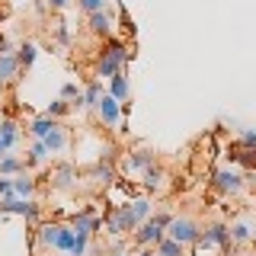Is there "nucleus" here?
I'll return each mask as SVG.
<instances>
[{
  "label": "nucleus",
  "mask_w": 256,
  "mask_h": 256,
  "mask_svg": "<svg viewBox=\"0 0 256 256\" xmlns=\"http://www.w3.org/2000/svg\"><path fill=\"white\" fill-rule=\"evenodd\" d=\"M128 58H132V52H128V45L122 42V38H116V36L106 38V48H102L100 61H96V80H100V77L112 80L116 74H122Z\"/></svg>",
  "instance_id": "obj_1"
},
{
  "label": "nucleus",
  "mask_w": 256,
  "mask_h": 256,
  "mask_svg": "<svg viewBox=\"0 0 256 256\" xmlns=\"http://www.w3.org/2000/svg\"><path fill=\"white\" fill-rule=\"evenodd\" d=\"M173 218H176V214H170V212H154V214H150V218L132 234V240L141 246V250H148V246H157L160 240L166 237V228L173 224Z\"/></svg>",
  "instance_id": "obj_2"
},
{
  "label": "nucleus",
  "mask_w": 256,
  "mask_h": 256,
  "mask_svg": "<svg viewBox=\"0 0 256 256\" xmlns=\"http://www.w3.org/2000/svg\"><path fill=\"white\" fill-rule=\"evenodd\" d=\"M212 189L218 192V196H224V198H234V196H240V192L246 189V176H244L240 166L224 164V166H218V170L212 173Z\"/></svg>",
  "instance_id": "obj_3"
},
{
  "label": "nucleus",
  "mask_w": 256,
  "mask_h": 256,
  "mask_svg": "<svg viewBox=\"0 0 256 256\" xmlns=\"http://www.w3.org/2000/svg\"><path fill=\"white\" fill-rule=\"evenodd\" d=\"M230 246H234V244H230V228H228V221H212V224H205V228H202V237H198L196 250H198V253H212V250L228 253Z\"/></svg>",
  "instance_id": "obj_4"
},
{
  "label": "nucleus",
  "mask_w": 256,
  "mask_h": 256,
  "mask_svg": "<svg viewBox=\"0 0 256 256\" xmlns=\"http://www.w3.org/2000/svg\"><path fill=\"white\" fill-rule=\"evenodd\" d=\"M166 237L176 240V244H182V246H196L198 237H202V224L196 218H189V214H176L173 224L166 228Z\"/></svg>",
  "instance_id": "obj_5"
},
{
  "label": "nucleus",
  "mask_w": 256,
  "mask_h": 256,
  "mask_svg": "<svg viewBox=\"0 0 256 256\" xmlns=\"http://www.w3.org/2000/svg\"><path fill=\"white\" fill-rule=\"evenodd\" d=\"M106 228H109V234H112V237H122V234H128V230L134 234V230H138L141 224L134 221V214H132V205L125 202V205H116V208L109 212V218H106Z\"/></svg>",
  "instance_id": "obj_6"
},
{
  "label": "nucleus",
  "mask_w": 256,
  "mask_h": 256,
  "mask_svg": "<svg viewBox=\"0 0 256 256\" xmlns=\"http://www.w3.org/2000/svg\"><path fill=\"white\" fill-rule=\"evenodd\" d=\"M150 166H157V154L150 148H134V150H128L122 157L118 170L122 173H148Z\"/></svg>",
  "instance_id": "obj_7"
},
{
  "label": "nucleus",
  "mask_w": 256,
  "mask_h": 256,
  "mask_svg": "<svg viewBox=\"0 0 256 256\" xmlns=\"http://www.w3.org/2000/svg\"><path fill=\"white\" fill-rule=\"evenodd\" d=\"M228 228H230V244L234 246H250L253 244V228H256L253 214H240V218H234Z\"/></svg>",
  "instance_id": "obj_8"
},
{
  "label": "nucleus",
  "mask_w": 256,
  "mask_h": 256,
  "mask_svg": "<svg viewBox=\"0 0 256 256\" xmlns=\"http://www.w3.org/2000/svg\"><path fill=\"white\" fill-rule=\"evenodd\" d=\"M86 29H90L96 38H112L116 36V16H112L109 10L93 13V16H86Z\"/></svg>",
  "instance_id": "obj_9"
},
{
  "label": "nucleus",
  "mask_w": 256,
  "mask_h": 256,
  "mask_svg": "<svg viewBox=\"0 0 256 256\" xmlns=\"http://www.w3.org/2000/svg\"><path fill=\"white\" fill-rule=\"evenodd\" d=\"M77 186V166L74 164H58L52 170V189L58 192H70Z\"/></svg>",
  "instance_id": "obj_10"
},
{
  "label": "nucleus",
  "mask_w": 256,
  "mask_h": 256,
  "mask_svg": "<svg viewBox=\"0 0 256 256\" xmlns=\"http://www.w3.org/2000/svg\"><path fill=\"white\" fill-rule=\"evenodd\" d=\"M61 221H38L36 224V240L38 246H45V250H54L58 246V237H61Z\"/></svg>",
  "instance_id": "obj_11"
},
{
  "label": "nucleus",
  "mask_w": 256,
  "mask_h": 256,
  "mask_svg": "<svg viewBox=\"0 0 256 256\" xmlns=\"http://www.w3.org/2000/svg\"><path fill=\"white\" fill-rule=\"evenodd\" d=\"M96 116H100V122L109 125V128L118 125V122H122V102H116V100L106 93V96L100 100V106H96Z\"/></svg>",
  "instance_id": "obj_12"
},
{
  "label": "nucleus",
  "mask_w": 256,
  "mask_h": 256,
  "mask_svg": "<svg viewBox=\"0 0 256 256\" xmlns=\"http://www.w3.org/2000/svg\"><path fill=\"white\" fill-rule=\"evenodd\" d=\"M45 148H48V154H52V157H54V154H64V150L70 148V132H68V128H64V125L58 122V125L52 128V132H48Z\"/></svg>",
  "instance_id": "obj_13"
},
{
  "label": "nucleus",
  "mask_w": 256,
  "mask_h": 256,
  "mask_svg": "<svg viewBox=\"0 0 256 256\" xmlns=\"http://www.w3.org/2000/svg\"><path fill=\"white\" fill-rule=\"evenodd\" d=\"M106 93H109L116 102H122V106H128V100H132V80H128V74H125V70H122V74H116V77L109 80Z\"/></svg>",
  "instance_id": "obj_14"
},
{
  "label": "nucleus",
  "mask_w": 256,
  "mask_h": 256,
  "mask_svg": "<svg viewBox=\"0 0 256 256\" xmlns=\"http://www.w3.org/2000/svg\"><path fill=\"white\" fill-rule=\"evenodd\" d=\"M36 189H38V180L29 170L20 173V176H13V198H32Z\"/></svg>",
  "instance_id": "obj_15"
},
{
  "label": "nucleus",
  "mask_w": 256,
  "mask_h": 256,
  "mask_svg": "<svg viewBox=\"0 0 256 256\" xmlns=\"http://www.w3.org/2000/svg\"><path fill=\"white\" fill-rule=\"evenodd\" d=\"M164 186H166V170H164L160 164L150 166L148 173H141V189L148 192V196H150V192H160Z\"/></svg>",
  "instance_id": "obj_16"
},
{
  "label": "nucleus",
  "mask_w": 256,
  "mask_h": 256,
  "mask_svg": "<svg viewBox=\"0 0 256 256\" xmlns=\"http://www.w3.org/2000/svg\"><path fill=\"white\" fill-rule=\"evenodd\" d=\"M102 96H106V86H102V80L90 77V80H86V86H84V109H96Z\"/></svg>",
  "instance_id": "obj_17"
},
{
  "label": "nucleus",
  "mask_w": 256,
  "mask_h": 256,
  "mask_svg": "<svg viewBox=\"0 0 256 256\" xmlns=\"http://www.w3.org/2000/svg\"><path fill=\"white\" fill-rule=\"evenodd\" d=\"M20 61H16V54H0V86L4 84H16V77H20Z\"/></svg>",
  "instance_id": "obj_18"
},
{
  "label": "nucleus",
  "mask_w": 256,
  "mask_h": 256,
  "mask_svg": "<svg viewBox=\"0 0 256 256\" xmlns=\"http://www.w3.org/2000/svg\"><path fill=\"white\" fill-rule=\"evenodd\" d=\"M16 141H20V122L16 118H0V144L6 150H13Z\"/></svg>",
  "instance_id": "obj_19"
},
{
  "label": "nucleus",
  "mask_w": 256,
  "mask_h": 256,
  "mask_svg": "<svg viewBox=\"0 0 256 256\" xmlns=\"http://www.w3.org/2000/svg\"><path fill=\"white\" fill-rule=\"evenodd\" d=\"M48 160H52V154H48L45 141H32L29 154H26V170H36V166H45Z\"/></svg>",
  "instance_id": "obj_20"
},
{
  "label": "nucleus",
  "mask_w": 256,
  "mask_h": 256,
  "mask_svg": "<svg viewBox=\"0 0 256 256\" xmlns=\"http://www.w3.org/2000/svg\"><path fill=\"white\" fill-rule=\"evenodd\" d=\"M13 54H16V61H20V68H22V70H29L32 64H36V58H38V45L26 38V42H20V48H16Z\"/></svg>",
  "instance_id": "obj_21"
},
{
  "label": "nucleus",
  "mask_w": 256,
  "mask_h": 256,
  "mask_svg": "<svg viewBox=\"0 0 256 256\" xmlns=\"http://www.w3.org/2000/svg\"><path fill=\"white\" fill-rule=\"evenodd\" d=\"M54 125H58L54 118H48V116H36V118L29 122V134H32V141H45V138H48V132H52Z\"/></svg>",
  "instance_id": "obj_22"
},
{
  "label": "nucleus",
  "mask_w": 256,
  "mask_h": 256,
  "mask_svg": "<svg viewBox=\"0 0 256 256\" xmlns=\"http://www.w3.org/2000/svg\"><path fill=\"white\" fill-rule=\"evenodd\" d=\"M20 173H26V160L22 157H16V154H6L4 160H0V176H20Z\"/></svg>",
  "instance_id": "obj_23"
},
{
  "label": "nucleus",
  "mask_w": 256,
  "mask_h": 256,
  "mask_svg": "<svg viewBox=\"0 0 256 256\" xmlns=\"http://www.w3.org/2000/svg\"><path fill=\"white\" fill-rule=\"evenodd\" d=\"M128 205H132V214H134V221H138V224H144V221L150 218V214H154V205H150V198H148V196L132 198Z\"/></svg>",
  "instance_id": "obj_24"
},
{
  "label": "nucleus",
  "mask_w": 256,
  "mask_h": 256,
  "mask_svg": "<svg viewBox=\"0 0 256 256\" xmlns=\"http://www.w3.org/2000/svg\"><path fill=\"white\" fill-rule=\"evenodd\" d=\"M90 176L96 182H102V186H112V182H116V166L106 164V160H96V166L90 170Z\"/></svg>",
  "instance_id": "obj_25"
},
{
  "label": "nucleus",
  "mask_w": 256,
  "mask_h": 256,
  "mask_svg": "<svg viewBox=\"0 0 256 256\" xmlns=\"http://www.w3.org/2000/svg\"><path fill=\"white\" fill-rule=\"evenodd\" d=\"M154 253H157V256H186V246L176 244V240H170V237H164V240L154 246Z\"/></svg>",
  "instance_id": "obj_26"
},
{
  "label": "nucleus",
  "mask_w": 256,
  "mask_h": 256,
  "mask_svg": "<svg viewBox=\"0 0 256 256\" xmlns=\"http://www.w3.org/2000/svg\"><path fill=\"white\" fill-rule=\"evenodd\" d=\"M74 244H77V234H74V228H70V224H64V228H61V237H58V246H54V250H58V253H68V256H70V250H74Z\"/></svg>",
  "instance_id": "obj_27"
},
{
  "label": "nucleus",
  "mask_w": 256,
  "mask_h": 256,
  "mask_svg": "<svg viewBox=\"0 0 256 256\" xmlns=\"http://www.w3.org/2000/svg\"><path fill=\"white\" fill-rule=\"evenodd\" d=\"M68 112H70V102L58 96L54 102H48V106H45V112H42V116H48V118H54V122H58V118H64V116H68Z\"/></svg>",
  "instance_id": "obj_28"
},
{
  "label": "nucleus",
  "mask_w": 256,
  "mask_h": 256,
  "mask_svg": "<svg viewBox=\"0 0 256 256\" xmlns=\"http://www.w3.org/2000/svg\"><path fill=\"white\" fill-rule=\"evenodd\" d=\"M77 6H80V10H84L86 16H93V13L109 10V0H77Z\"/></svg>",
  "instance_id": "obj_29"
},
{
  "label": "nucleus",
  "mask_w": 256,
  "mask_h": 256,
  "mask_svg": "<svg viewBox=\"0 0 256 256\" xmlns=\"http://www.w3.org/2000/svg\"><path fill=\"white\" fill-rule=\"evenodd\" d=\"M237 148H244V150H256V128H244V132H240Z\"/></svg>",
  "instance_id": "obj_30"
},
{
  "label": "nucleus",
  "mask_w": 256,
  "mask_h": 256,
  "mask_svg": "<svg viewBox=\"0 0 256 256\" xmlns=\"http://www.w3.org/2000/svg\"><path fill=\"white\" fill-rule=\"evenodd\" d=\"M61 100H68V102H77V100H84V90H80L77 84H70V80H68V84L61 86Z\"/></svg>",
  "instance_id": "obj_31"
},
{
  "label": "nucleus",
  "mask_w": 256,
  "mask_h": 256,
  "mask_svg": "<svg viewBox=\"0 0 256 256\" xmlns=\"http://www.w3.org/2000/svg\"><path fill=\"white\" fill-rule=\"evenodd\" d=\"M54 38H58L61 45H70V29H68V22H54Z\"/></svg>",
  "instance_id": "obj_32"
},
{
  "label": "nucleus",
  "mask_w": 256,
  "mask_h": 256,
  "mask_svg": "<svg viewBox=\"0 0 256 256\" xmlns=\"http://www.w3.org/2000/svg\"><path fill=\"white\" fill-rule=\"evenodd\" d=\"M0 198H13V180L10 176H0Z\"/></svg>",
  "instance_id": "obj_33"
},
{
  "label": "nucleus",
  "mask_w": 256,
  "mask_h": 256,
  "mask_svg": "<svg viewBox=\"0 0 256 256\" xmlns=\"http://www.w3.org/2000/svg\"><path fill=\"white\" fill-rule=\"evenodd\" d=\"M70 4H74V0H48V6H52V10H58V13H61V10H68Z\"/></svg>",
  "instance_id": "obj_34"
},
{
  "label": "nucleus",
  "mask_w": 256,
  "mask_h": 256,
  "mask_svg": "<svg viewBox=\"0 0 256 256\" xmlns=\"http://www.w3.org/2000/svg\"><path fill=\"white\" fill-rule=\"evenodd\" d=\"M134 256H157V253H154V246H148V250H141V253H134Z\"/></svg>",
  "instance_id": "obj_35"
},
{
  "label": "nucleus",
  "mask_w": 256,
  "mask_h": 256,
  "mask_svg": "<svg viewBox=\"0 0 256 256\" xmlns=\"http://www.w3.org/2000/svg\"><path fill=\"white\" fill-rule=\"evenodd\" d=\"M6 154H10V150H6V148H4V144H0V160H4Z\"/></svg>",
  "instance_id": "obj_36"
},
{
  "label": "nucleus",
  "mask_w": 256,
  "mask_h": 256,
  "mask_svg": "<svg viewBox=\"0 0 256 256\" xmlns=\"http://www.w3.org/2000/svg\"><path fill=\"white\" fill-rule=\"evenodd\" d=\"M116 256H132V253H125V250H122V253H116Z\"/></svg>",
  "instance_id": "obj_37"
},
{
  "label": "nucleus",
  "mask_w": 256,
  "mask_h": 256,
  "mask_svg": "<svg viewBox=\"0 0 256 256\" xmlns=\"http://www.w3.org/2000/svg\"><path fill=\"white\" fill-rule=\"evenodd\" d=\"M253 246H256V228H253Z\"/></svg>",
  "instance_id": "obj_38"
},
{
  "label": "nucleus",
  "mask_w": 256,
  "mask_h": 256,
  "mask_svg": "<svg viewBox=\"0 0 256 256\" xmlns=\"http://www.w3.org/2000/svg\"><path fill=\"white\" fill-rule=\"evenodd\" d=\"M0 96H4V86H0Z\"/></svg>",
  "instance_id": "obj_39"
}]
</instances>
